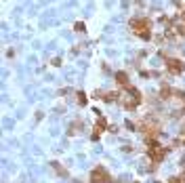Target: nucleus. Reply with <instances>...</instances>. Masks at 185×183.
<instances>
[{
  "mask_svg": "<svg viewBox=\"0 0 185 183\" xmlns=\"http://www.w3.org/2000/svg\"><path fill=\"white\" fill-rule=\"evenodd\" d=\"M128 25H130L135 36H139L143 40H150L151 38V21L147 17H135V19L128 21Z\"/></svg>",
  "mask_w": 185,
  "mask_h": 183,
  "instance_id": "f257e3e1",
  "label": "nucleus"
},
{
  "mask_svg": "<svg viewBox=\"0 0 185 183\" xmlns=\"http://www.w3.org/2000/svg\"><path fill=\"white\" fill-rule=\"evenodd\" d=\"M91 183H112V175L107 173V169L103 166H95L91 170V177H88Z\"/></svg>",
  "mask_w": 185,
  "mask_h": 183,
  "instance_id": "f03ea898",
  "label": "nucleus"
},
{
  "mask_svg": "<svg viewBox=\"0 0 185 183\" xmlns=\"http://www.w3.org/2000/svg\"><path fill=\"white\" fill-rule=\"evenodd\" d=\"M139 131L145 135V139H156L160 135V124H156L154 120H145V122H141Z\"/></svg>",
  "mask_w": 185,
  "mask_h": 183,
  "instance_id": "7ed1b4c3",
  "label": "nucleus"
},
{
  "mask_svg": "<svg viewBox=\"0 0 185 183\" xmlns=\"http://www.w3.org/2000/svg\"><path fill=\"white\" fill-rule=\"evenodd\" d=\"M164 61H166V72H168V74H172V76H179V74H183L185 63L181 61V59H175V57H166Z\"/></svg>",
  "mask_w": 185,
  "mask_h": 183,
  "instance_id": "20e7f679",
  "label": "nucleus"
},
{
  "mask_svg": "<svg viewBox=\"0 0 185 183\" xmlns=\"http://www.w3.org/2000/svg\"><path fill=\"white\" fill-rule=\"evenodd\" d=\"M147 154H150V160H154V164H160L164 160V156L168 154V148H162V145H158L154 149H147Z\"/></svg>",
  "mask_w": 185,
  "mask_h": 183,
  "instance_id": "39448f33",
  "label": "nucleus"
},
{
  "mask_svg": "<svg viewBox=\"0 0 185 183\" xmlns=\"http://www.w3.org/2000/svg\"><path fill=\"white\" fill-rule=\"evenodd\" d=\"M105 126H107L105 118H99V120H97V124H95V131H92V139H97V137H101V135L105 133Z\"/></svg>",
  "mask_w": 185,
  "mask_h": 183,
  "instance_id": "423d86ee",
  "label": "nucleus"
},
{
  "mask_svg": "<svg viewBox=\"0 0 185 183\" xmlns=\"http://www.w3.org/2000/svg\"><path fill=\"white\" fill-rule=\"evenodd\" d=\"M116 82H118V84L120 86H130V80H128V74L126 72H116Z\"/></svg>",
  "mask_w": 185,
  "mask_h": 183,
  "instance_id": "0eeeda50",
  "label": "nucleus"
},
{
  "mask_svg": "<svg viewBox=\"0 0 185 183\" xmlns=\"http://www.w3.org/2000/svg\"><path fill=\"white\" fill-rule=\"evenodd\" d=\"M172 89L171 86H162V89H160V99H172Z\"/></svg>",
  "mask_w": 185,
  "mask_h": 183,
  "instance_id": "6e6552de",
  "label": "nucleus"
},
{
  "mask_svg": "<svg viewBox=\"0 0 185 183\" xmlns=\"http://www.w3.org/2000/svg\"><path fill=\"white\" fill-rule=\"evenodd\" d=\"M50 166H53V169L57 170V173H59V175H61V177H67V170H65L63 166L59 164V162H55V160H53V162H50Z\"/></svg>",
  "mask_w": 185,
  "mask_h": 183,
  "instance_id": "1a4fd4ad",
  "label": "nucleus"
},
{
  "mask_svg": "<svg viewBox=\"0 0 185 183\" xmlns=\"http://www.w3.org/2000/svg\"><path fill=\"white\" fill-rule=\"evenodd\" d=\"M168 183H185V175H181V177H172Z\"/></svg>",
  "mask_w": 185,
  "mask_h": 183,
  "instance_id": "9d476101",
  "label": "nucleus"
},
{
  "mask_svg": "<svg viewBox=\"0 0 185 183\" xmlns=\"http://www.w3.org/2000/svg\"><path fill=\"white\" fill-rule=\"evenodd\" d=\"M76 99H78L80 105H84V103H86V95H84V93H78V97H76Z\"/></svg>",
  "mask_w": 185,
  "mask_h": 183,
  "instance_id": "9b49d317",
  "label": "nucleus"
},
{
  "mask_svg": "<svg viewBox=\"0 0 185 183\" xmlns=\"http://www.w3.org/2000/svg\"><path fill=\"white\" fill-rule=\"evenodd\" d=\"M74 30H76V32H84V23H82V21H78V23H76V25H74Z\"/></svg>",
  "mask_w": 185,
  "mask_h": 183,
  "instance_id": "f8f14e48",
  "label": "nucleus"
},
{
  "mask_svg": "<svg viewBox=\"0 0 185 183\" xmlns=\"http://www.w3.org/2000/svg\"><path fill=\"white\" fill-rule=\"evenodd\" d=\"M126 128H128V131H135V124H133V122H130V120H128V122H126Z\"/></svg>",
  "mask_w": 185,
  "mask_h": 183,
  "instance_id": "ddd939ff",
  "label": "nucleus"
},
{
  "mask_svg": "<svg viewBox=\"0 0 185 183\" xmlns=\"http://www.w3.org/2000/svg\"><path fill=\"white\" fill-rule=\"evenodd\" d=\"M181 131H183V135H185V124H183V128H181Z\"/></svg>",
  "mask_w": 185,
  "mask_h": 183,
  "instance_id": "4468645a",
  "label": "nucleus"
}]
</instances>
